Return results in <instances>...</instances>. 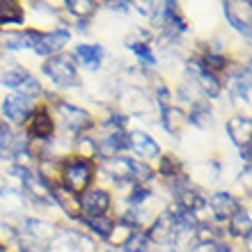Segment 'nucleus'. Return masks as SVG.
<instances>
[{
	"label": "nucleus",
	"instance_id": "nucleus-5",
	"mask_svg": "<svg viewBox=\"0 0 252 252\" xmlns=\"http://www.w3.org/2000/svg\"><path fill=\"white\" fill-rule=\"evenodd\" d=\"M51 252H101V246L78 227L60 225L55 239L51 241Z\"/></svg>",
	"mask_w": 252,
	"mask_h": 252
},
{
	"label": "nucleus",
	"instance_id": "nucleus-18",
	"mask_svg": "<svg viewBox=\"0 0 252 252\" xmlns=\"http://www.w3.org/2000/svg\"><path fill=\"white\" fill-rule=\"evenodd\" d=\"M73 55V60L78 64V69H87V71H99L103 69V62H106V48L101 44H87V41H80V44H73V51H69Z\"/></svg>",
	"mask_w": 252,
	"mask_h": 252
},
{
	"label": "nucleus",
	"instance_id": "nucleus-3",
	"mask_svg": "<svg viewBox=\"0 0 252 252\" xmlns=\"http://www.w3.org/2000/svg\"><path fill=\"white\" fill-rule=\"evenodd\" d=\"M115 110H120L122 115H126L128 120H145V117H152V113L156 110L154 108V101L149 96V90L142 85H122L115 94Z\"/></svg>",
	"mask_w": 252,
	"mask_h": 252
},
{
	"label": "nucleus",
	"instance_id": "nucleus-29",
	"mask_svg": "<svg viewBox=\"0 0 252 252\" xmlns=\"http://www.w3.org/2000/svg\"><path fill=\"white\" fill-rule=\"evenodd\" d=\"M138 232L133 225H128V222H124V220H117L115 218V225L113 229L108 232L106 241H103V246H106V250H113V252H120L122 248L131 241V236Z\"/></svg>",
	"mask_w": 252,
	"mask_h": 252
},
{
	"label": "nucleus",
	"instance_id": "nucleus-33",
	"mask_svg": "<svg viewBox=\"0 0 252 252\" xmlns=\"http://www.w3.org/2000/svg\"><path fill=\"white\" fill-rule=\"evenodd\" d=\"M101 7H106L115 14H128L131 12V2L128 0H108V2H99Z\"/></svg>",
	"mask_w": 252,
	"mask_h": 252
},
{
	"label": "nucleus",
	"instance_id": "nucleus-11",
	"mask_svg": "<svg viewBox=\"0 0 252 252\" xmlns=\"http://www.w3.org/2000/svg\"><path fill=\"white\" fill-rule=\"evenodd\" d=\"M222 14H225L227 26L234 32L250 41L252 34V2L250 0H227L222 2Z\"/></svg>",
	"mask_w": 252,
	"mask_h": 252
},
{
	"label": "nucleus",
	"instance_id": "nucleus-30",
	"mask_svg": "<svg viewBox=\"0 0 252 252\" xmlns=\"http://www.w3.org/2000/svg\"><path fill=\"white\" fill-rule=\"evenodd\" d=\"M154 250H156V243L152 241V236L145 229H138L120 252H154Z\"/></svg>",
	"mask_w": 252,
	"mask_h": 252
},
{
	"label": "nucleus",
	"instance_id": "nucleus-13",
	"mask_svg": "<svg viewBox=\"0 0 252 252\" xmlns=\"http://www.w3.org/2000/svg\"><path fill=\"white\" fill-rule=\"evenodd\" d=\"M16 229H19V234L28 236V239L41 241V243L51 246V241L55 239V234L60 229V222H55L48 216H23L16 222Z\"/></svg>",
	"mask_w": 252,
	"mask_h": 252
},
{
	"label": "nucleus",
	"instance_id": "nucleus-7",
	"mask_svg": "<svg viewBox=\"0 0 252 252\" xmlns=\"http://www.w3.org/2000/svg\"><path fill=\"white\" fill-rule=\"evenodd\" d=\"M71 37L73 34L64 26L53 28V30H34L32 28V51L30 53H34L41 60H46L51 55L66 51V46L71 44Z\"/></svg>",
	"mask_w": 252,
	"mask_h": 252
},
{
	"label": "nucleus",
	"instance_id": "nucleus-34",
	"mask_svg": "<svg viewBox=\"0 0 252 252\" xmlns=\"http://www.w3.org/2000/svg\"><path fill=\"white\" fill-rule=\"evenodd\" d=\"M0 252H12L9 248H5V246H0Z\"/></svg>",
	"mask_w": 252,
	"mask_h": 252
},
{
	"label": "nucleus",
	"instance_id": "nucleus-24",
	"mask_svg": "<svg viewBox=\"0 0 252 252\" xmlns=\"http://www.w3.org/2000/svg\"><path fill=\"white\" fill-rule=\"evenodd\" d=\"M51 190H53V204L55 209L64 216L69 222H78L80 218V206H78V195H73V192H69L66 188H62L60 184H53L51 186Z\"/></svg>",
	"mask_w": 252,
	"mask_h": 252
},
{
	"label": "nucleus",
	"instance_id": "nucleus-4",
	"mask_svg": "<svg viewBox=\"0 0 252 252\" xmlns=\"http://www.w3.org/2000/svg\"><path fill=\"white\" fill-rule=\"evenodd\" d=\"M94 177H96V165L73 158V156L62 158L60 170H58V184L73 195H80L83 190L94 186Z\"/></svg>",
	"mask_w": 252,
	"mask_h": 252
},
{
	"label": "nucleus",
	"instance_id": "nucleus-27",
	"mask_svg": "<svg viewBox=\"0 0 252 252\" xmlns=\"http://www.w3.org/2000/svg\"><path fill=\"white\" fill-rule=\"evenodd\" d=\"M78 229H83L85 234H90L92 239L96 241H106L108 232L113 229L115 225V216H99V218H78Z\"/></svg>",
	"mask_w": 252,
	"mask_h": 252
},
{
	"label": "nucleus",
	"instance_id": "nucleus-2",
	"mask_svg": "<svg viewBox=\"0 0 252 252\" xmlns=\"http://www.w3.org/2000/svg\"><path fill=\"white\" fill-rule=\"evenodd\" d=\"M39 69L44 73V78H48V83L58 92H69V90L80 87V69L69 51H62L58 55L46 58V60L41 62Z\"/></svg>",
	"mask_w": 252,
	"mask_h": 252
},
{
	"label": "nucleus",
	"instance_id": "nucleus-26",
	"mask_svg": "<svg viewBox=\"0 0 252 252\" xmlns=\"http://www.w3.org/2000/svg\"><path fill=\"white\" fill-rule=\"evenodd\" d=\"M186 115H188V126H195L199 131H211L213 126H216V122H218V115H216V110H213L211 103L206 99L190 106L186 110Z\"/></svg>",
	"mask_w": 252,
	"mask_h": 252
},
{
	"label": "nucleus",
	"instance_id": "nucleus-6",
	"mask_svg": "<svg viewBox=\"0 0 252 252\" xmlns=\"http://www.w3.org/2000/svg\"><path fill=\"white\" fill-rule=\"evenodd\" d=\"M23 135L30 142H51L58 138V124L46 103H39L23 124Z\"/></svg>",
	"mask_w": 252,
	"mask_h": 252
},
{
	"label": "nucleus",
	"instance_id": "nucleus-10",
	"mask_svg": "<svg viewBox=\"0 0 252 252\" xmlns=\"http://www.w3.org/2000/svg\"><path fill=\"white\" fill-rule=\"evenodd\" d=\"M243 204V199L234 190H211L206 192V213L209 220L216 225H225L229 216H232L239 206Z\"/></svg>",
	"mask_w": 252,
	"mask_h": 252
},
{
	"label": "nucleus",
	"instance_id": "nucleus-25",
	"mask_svg": "<svg viewBox=\"0 0 252 252\" xmlns=\"http://www.w3.org/2000/svg\"><path fill=\"white\" fill-rule=\"evenodd\" d=\"M184 170H186L184 160H181L177 154H172V152H163L158 158H156V163H154V172H156V179H160V184H163V181H172V179H177V177H181Z\"/></svg>",
	"mask_w": 252,
	"mask_h": 252
},
{
	"label": "nucleus",
	"instance_id": "nucleus-17",
	"mask_svg": "<svg viewBox=\"0 0 252 252\" xmlns=\"http://www.w3.org/2000/svg\"><path fill=\"white\" fill-rule=\"evenodd\" d=\"M225 234H227V241H241L243 246L250 250V236H252V218H250V209L246 204H241L236 211L229 216L225 225Z\"/></svg>",
	"mask_w": 252,
	"mask_h": 252
},
{
	"label": "nucleus",
	"instance_id": "nucleus-22",
	"mask_svg": "<svg viewBox=\"0 0 252 252\" xmlns=\"http://www.w3.org/2000/svg\"><path fill=\"white\" fill-rule=\"evenodd\" d=\"M26 28V5L19 0H0V30Z\"/></svg>",
	"mask_w": 252,
	"mask_h": 252
},
{
	"label": "nucleus",
	"instance_id": "nucleus-16",
	"mask_svg": "<svg viewBox=\"0 0 252 252\" xmlns=\"http://www.w3.org/2000/svg\"><path fill=\"white\" fill-rule=\"evenodd\" d=\"M62 26L69 28L71 23H90L101 9L96 0H62Z\"/></svg>",
	"mask_w": 252,
	"mask_h": 252
},
{
	"label": "nucleus",
	"instance_id": "nucleus-8",
	"mask_svg": "<svg viewBox=\"0 0 252 252\" xmlns=\"http://www.w3.org/2000/svg\"><path fill=\"white\" fill-rule=\"evenodd\" d=\"M41 101L37 99H30V96H23L19 92H9L0 99V120L7 122L12 128H23L26 120L30 117L34 108L39 106Z\"/></svg>",
	"mask_w": 252,
	"mask_h": 252
},
{
	"label": "nucleus",
	"instance_id": "nucleus-31",
	"mask_svg": "<svg viewBox=\"0 0 252 252\" xmlns=\"http://www.w3.org/2000/svg\"><path fill=\"white\" fill-rule=\"evenodd\" d=\"M16 236H19L16 222H14V220H9V218H5V216H0V246L14 248Z\"/></svg>",
	"mask_w": 252,
	"mask_h": 252
},
{
	"label": "nucleus",
	"instance_id": "nucleus-9",
	"mask_svg": "<svg viewBox=\"0 0 252 252\" xmlns=\"http://www.w3.org/2000/svg\"><path fill=\"white\" fill-rule=\"evenodd\" d=\"M113 204L115 195L108 188L94 184L87 190L78 195V206H80V218H99V216H113Z\"/></svg>",
	"mask_w": 252,
	"mask_h": 252
},
{
	"label": "nucleus",
	"instance_id": "nucleus-20",
	"mask_svg": "<svg viewBox=\"0 0 252 252\" xmlns=\"http://www.w3.org/2000/svg\"><path fill=\"white\" fill-rule=\"evenodd\" d=\"M28 145V138L23 135V131H16L7 122L0 120V163H12L14 154L23 149Z\"/></svg>",
	"mask_w": 252,
	"mask_h": 252
},
{
	"label": "nucleus",
	"instance_id": "nucleus-1",
	"mask_svg": "<svg viewBox=\"0 0 252 252\" xmlns=\"http://www.w3.org/2000/svg\"><path fill=\"white\" fill-rule=\"evenodd\" d=\"M44 103L51 108V113L55 117V124H58V135L60 138L71 140L76 135H83V133H92L96 120L90 108H83L78 103H71L66 101L64 96H60L58 92H48L44 94Z\"/></svg>",
	"mask_w": 252,
	"mask_h": 252
},
{
	"label": "nucleus",
	"instance_id": "nucleus-15",
	"mask_svg": "<svg viewBox=\"0 0 252 252\" xmlns=\"http://www.w3.org/2000/svg\"><path fill=\"white\" fill-rule=\"evenodd\" d=\"M186 177L195 188L199 190H206L209 186H216L222 177V165L220 160L216 158H202V160H195L190 165L186 167Z\"/></svg>",
	"mask_w": 252,
	"mask_h": 252
},
{
	"label": "nucleus",
	"instance_id": "nucleus-21",
	"mask_svg": "<svg viewBox=\"0 0 252 252\" xmlns=\"http://www.w3.org/2000/svg\"><path fill=\"white\" fill-rule=\"evenodd\" d=\"M158 124L163 126V131L172 138H181L184 131L188 128V115L184 108H179L177 103L158 110Z\"/></svg>",
	"mask_w": 252,
	"mask_h": 252
},
{
	"label": "nucleus",
	"instance_id": "nucleus-23",
	"mask_svg": "<svg viewBox=\"0 0 252 252\" xmlns=\"http://www.w3.org/2000/svg\"><path fill=\"white\" fill-rule=\"evenodd\" d=\"M69 156L96 165V163H99V145H96V138H94L92 133H83V135L71 138L69 140Z\"/></svg>",
	"mask_w": 252,
	"mask_h": 252
},
{
	"label": "nucleus",
	"instance_id": "nucleus-28",
	"mask_svg": "<svg viewBox=\"0 0 252 252\" xmlns=\"http://www.w3.org/2000/svg\"><path fill=\"white\" fill-rule=\"evenodd\" d=\"M124 46L133 53V58L140 62L142 69H156L158 66V55L154 51L152 41H133V39H124Z\"/></svg>",
	"mask_w": 252,
	"mask_h": 252
},
{
	"label": "nucleus",
	"instance_id": "nucleus-32",
	"mask_svg": "<svg viewBox=\"0 0 252 252\" xmlns=\"http://www.w3.org/2000/svg\"><path fill=\"white\" fill-rule=\"evenodd\" d=\"M14 250L16 252H51V246L19 234V236H16V243H14Z\"/></svg>",
	"mask_w": 252,
	"mask_h": 252
},
{
	"label": "nucleus",
	"instance_id": "nucleus-14",
	"mask_svg": "<svg viewBox=\"0 0 252 252\" xmlns=\"http://www.w3.org/2000/svg\"><path fill=\"white\" fill-rule=\"evenodd\" d=\"M26 21H30L28 28H34V30H53L62 26V9L55 7L53 2L34 0V2H28L26 7Z\"/></svg>",
	"mask_w": 252,
	"mask_h": 252
},
{
	"label": "nucleus",
	"instance_id": "nucleus-19",
	"mask_svg": "<svg viewBox=\"0 0 252 252\" xmlns=\"http://www.w3.org/2000/svg\"><path fill=\"white\" fill-rule=\"evenodd\" d=\"M225 133L227 140L232 142L236 149L252 145V120L246 113H234L227 117L225 122Z\"/></svg>",
	"mask_w": 252,
	"mask_h": 252
},
{
	"label": "nucleus",
	"instance_id": "nucleus-12",
	"mask_svg": "<svg viewBox=\"0 0 252 252\" xmlns=\"http://www.w3.org/2000/svg\"><path fill=\"white\" fill-rule=\"evenodd\" d=\"M126 154L131 158H138V160H145V163H156L160 154H163V147L160 142L154 135H149L147 131L142 128H131L128 131V149Z\"/></svg>",
	"mask_w": 252,
	"mask_h": 252
}]
</instances>
